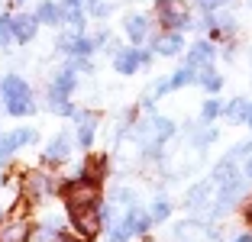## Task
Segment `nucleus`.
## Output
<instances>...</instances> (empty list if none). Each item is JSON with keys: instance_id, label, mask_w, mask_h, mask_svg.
Instances as JSON below:
<instances>
[{"instance_id": "f257e3e1", "label": "nucleus", "mask_w": 252, "mask_h": 242, "mask_svg": "<svg viewBox=\"0 0 252 242\" xmlns=\"http://www.w3.org/2000/svg\"><path fill=\"white\" fill-rule=\"evenodd\" d=\"M62 200H65L68 213L74 210H94V207H100V181H94V178H71V181L62 184Z\"/></svg>"}, {"instance_id": "f03ea898", "label": "nucleus", "mask_w": 252, "mask_h": 242, "mask_svg": "<svg viewBox=\"0 0 252 242\" xmlns=\"http://www.w3.org/2000/svg\"><path fill=\"white\" fill-rule=\"evenodd\" d=\"M158 20L165 30L181 32L185 26H191V13H188L185 0H158Z\"/></svg>"}, {"instance_id": "7ed1b4c3", "label": "nucleus", "mask_w": 252, "mask_h": 242, "mask_svg": "<svg viewBox=\"0 0 252 242\" xmlns=\"http://www.w3.org/2000/svg\"><path fill=\"white\" fill-rule=\"evenodd\" d=\"M71 226H74V233L81 236V239H94V236L100 233V226H104L100 207H94V210H74L71 213Z\"/></svg>"}, {"instance_id": "20e7f679", "label": "nucleus", "mask_w": 252, "mask_h": 242, "mask_svg": "<svg viewBox=\"0 0 252 242\" xmlns=\"http://www.w3.org/2000/svg\"><path fill=\"white\" fill-rule=\"evenodd\" d=\"M149 61H152V55L142 52V49H123V52L113 55V68H117L120 74H133L139 65H149Z\"/></svg>"}, {"instance_id": "39448f33", "label": "nucleus", "mask_w": 252, "mask_h": 242, "mask_svg": "<svg viewBox=\"0 0 252 242\" xmlns=\"http://www.w3.org/2000/svg\"><path fill=\"white\" fill-rule=\"evenodd\" d=\"M23 191H26L30 200H36V197H42V194L55 191V184L45 171H26V175H23Z\"/></svg>"}, {"instance_id": "423d86ee", "label": "nucleus", "mask_w": 252, "mask_h": 242, "mask_svg": "<svg viewBox=\"0 0 252 242\" xmlns=\"http://www.w3.org/2000/svg\"><path fill=\"white\" fill-rule=\"evenodd\" d=\"M30 236H32V226L23 216H10L0 226V242H30Z\"/></svg>"}, {"instance_id": "0eeeda50", "label": "nucleus", "mask_w": 252, "mask_h": 242, "mask_svg": "<svg viewBox=\"0 0 252 242\" xmlns=\"http://www.w3.org/2000/svg\"><path fill=\"white\" fill-rule=\"evenodd\" d=\"M68 155H71V136H68V132H59V136H52V139H49L42 158L49 161V165H59V161H65Z\"/></svg>"}, {"instance_id": "6e6552de", "label": "nucleus", "mask_w": 252, "mask_h": 242, "mask_svg": "<svg viewBox=\"0 0 252 242\" xmlns=\"http://www.w3.org/2000/svg\"><path fill=\"white\" fill-rule=\"evenodd\" d=\"M10 30H13L16 42H32V39H36V30H39V20L36 16H26V13L10 16Z\"/></svg>"}, {"instance_id": "1a4fd4ad", "label": "nucleus", "mask_w": 252, "mask_h": 242, "mask_svg": "<svg viewBox=\"0 0 252 242\" xmlns=\"http://www.w3.org/2000/svg\"><path fill=\"white\" fill-rule=\"evenodd\" d=\"M214 59H217V49L210 42H194L191 52H188V65H191L194 71H200V68H214Z\"/></svg>"}, {"instance_id": "9d476101", "label": "nucleus", "mask_w": 252, "mask_h": 242, "mask_svg": "<svg viewBox=\"0 0 252 242\" xmlns=\"http://www.w3.org/2000/svg\"><path fill=\"white\" fill-rule=\"evenodd\" d=\"M74 120H78V146L81 149H91L94 146V132H97V113H74Z\"/></svg>"}, {"instance_id": "9b49d317", "label": "nucleus", "mask_w": 252, "mask_h": 242, "mask_svg": "<svg viewBox=\"0 0 252 242\" xmlns=\"http://www.w3.org/2000/svg\"><path fill=\"white\" fill-rule=\"evenodd\" d=\"M123 30H126V36H129V42H133V45H142V42H146V36H149V20L142 13H129L123 20Z\"/></svg>"}, {"instance_id": "f8f14e48", "label": "nucleus", "mask_w": 252, "mask_h": 242, "mask_svg": "<svg viewBox=\"0 0 252 242\" xmlns=\"http://www.w3.org/2000/svg\"><path fill=\"white\" fill-rule=\"evenodd\" d=\"M30 84L20 78V74H7V78L0 81V97H3V103L7 100H16V97H30Z\"/></svg>"}, {"instance_id": "ddd939ff", "label": "nucleus", "mask_w": 252, "mask_h": 242, "mask_svg": "<svg viewBox=\"0 0 252 242\" xmlns=\"http://www.w3.org/2000/svg\"><path fill=\"white\" fill-rule=\"evenodd\" d=\"M181 45H185L181 32L168 30V32H162V36H156L152 49H156V55H165V59H171V55H178V52H181Z\"/></svg>"}, {"instance_id": "4468645a", "label": "nucleus", "mask_w": 252, "mask_h": 242, "mask_svg": "<svg viewBox=\"0 0 252 242\" xmlns=\"http://www.w3.org/2000/svg\"><path fill=\"white\" fill-rule=\"evenodd\" d=\"M36 139H39V132H36V129H30V126H23V129H13V132H7V136H0V142H3L10 152H16V149H23V146H32Z\"/></svg>"}, {"instance_id": "2eb2a0df", "label": "nucleus", "mask_w": 252, "mask_h": 242, "mask_svg": "<svg viewBox=\"0 0 252 242\" xmlns=\"http://www.w3.org/2000/svg\"><path fill=\"white\" fill-rule=\"evenodd\" d=\"M123 223L129 226V233H133V236H139V233H149V226H152V216H149L142 207H136V204H133L129 210H126Z\"/></svg>"}, {"instance_id": "dca6fc26", "label": "nucleus", "mask_w": 252, "mask_h": 242, "mask_svg": "<svg viewBox=\"0 0 252 242\" xmlns=\"http://www.w3.org/2000/svg\"><path fill=\"white\" fill-rule=\"evenodd\" d=\"M239 175H243V171L236 168V158H230V155H226V158H220V161H217L214 178H210V181H214V184H220V187H223V184H230L233 178H239Z\"/></svg>"}, {"instance_id": "f3484780", "label": "nucleus", "mask_w": 252, "mask_h": 242, "mask_svg": "<svg viewBox=\"0 0 252 242\" xmlns=\"http://www.w3.org/2000/svg\"><path fill=\"white\" fill-rule=\"evenodd\" d=\"M36 20L45 23V26H59V23H62V7L52 3V0H42L39 10H36Z\"/></svg>"}, {"instance_id": "a211bd4d", "label": "nucleus", "mask_w": 252, "mask_h": 242, "mask_svg": "<svg viewBox=\"0 0 252 242\" xmlns=\"http://www.w3.org/2000/svg\"><path fill=\"white\" fill-rule=\"evenodd\" d=\"M210 187H214V181H200V184H194L191 191H188V207H191V210H200V207L207 204V197H210Z\"/></svg>"}, {"instance_id": "6ab92c4d", "label": "nucleus", "mask_w": 252, "mask_h": 242, "mask_svg": "<svg viewBox=\"0 0 252 242\" xmlns=\"http://www.w3.org/2000/svg\"><path fill=\"white\" fill-rule=\"evenodd\" d=\"M7 113L10 117H30V113H36V100L30 97H16V100H7Z\"/></svg>"}, {"instance_id": "aec40b11", "label": "nucleus", "mask_w": 252, "mask_h": 242, "mask_svg": "<svg viewBox=\"0 0 252 242\" xmlns=\"http://www.w3.org/2000/svg\"><path fill=\"white\" fill-rule=\"evenodd\" d=\"M197 84H204L207 94H217V91L223 88V78L214 71V68H200V71H197Z\"/></svg>"}, {"instance_id": "412c9836", "label": "nucleus", "mask_w": 252, "mask_h": 242, "mask_svg": "<svg viewBox=\"0 0 252 242\" xmlns=\"http://www.w3.org/2000/svg\"><path fill=\"white\" fill-rule=\"evenodd\" d=\"M197 81V71H194L191 65H185V68H178V71L168 78V88L171 91H178V88H188V84H194Z\"/></svg>"}, {"instance_id": "4be33fe9", "label": "nucleus", "mask_w": 252, "mask_h": 242, "mask_svg": "<svg viewBox=\"0 0 252 242\" xmlns=\"http://www.w3.org/2000/svg\"><path fill=\"white\" fill-rule=\"evenodd\" d=\"M246 107H249V100H246V97H236V100H230L226 107H223V117L230 120V123H243Z\"/></svg>"}, {"instance_id": "5701e85b", "label": "nucleus", "mask_w": 252, "mask_h": 242, "mask_svg": "<svg viewBox=\"0 0 252 242\" xmlns=\"http://www.w3.org/2000/svg\"><path fill=\"white\" fill-rule=\"evenodd\" d=\"M220 113H223V107H220V100H217V97H207V100H204V107H200V120H204V123H214Z\"/></svg>"}, {"instance_id": "b1692460", "label": "nucleus", "mask_w": 252, "mask_h": 242, "mask_svg": "<svg viewBox=\"0 0 252 242\" xmlns=\"http://www.w3.org/2000/svg\"><path fill=\"white\" fill-rule=\"evenodd\" d=\"M104 171H107V161L104 158H88V168L81 171L84 178H94V181H100L104 178Z\"/></svg>"}, {"instance_id": "393cba45", "label": "nucleus", "mask_w": 252, "mask_h": 242, "mask_svg": "<svg viewBox=\"0 0 252 242\" xmlns=\"http://www.w3.org/2000/svg\"><path fill=\"white\" fill-rule=\"evenodd\" d=\"M168 213H171V204L158 197L156 204H152V210H149V216H152V223H162V220H168Z\"/></svg>"}, {"instance_id": "a878e982", "label": "nucleus", "mask_w": 252, "mask_h": 242, "mask_svg": "<svg viewBox=\"0 0 252 242\" xmlns=\"http://www.w3.org/2000/svg\"><path fill=\"white\" fill-rule=\"evenodd\" d=\"M88 7H91V16L100 20V16H107L113 10V3H110V0H88Z\"/></svg>"}, {"instance_id": "bb28decb", "label": "nucleus", "mask_w": 252, "mask_h": 242, "mask_svg": "<svg viewBox=\"0 0 252 242\" xmlns=\"http://www.w3.org/2000/svg\"><path fill=\"white\" fill-rule=\"evenodd\" d=\"M129 236H133V233H129V226H126V223L120 220L117 226H113L110 233H107V239H110V242H126V239H129Z\"/></svg>"}, {"instance_id": "cd10ccee", "label": "nucleus", "mask_w": 252, "mask_h": 242, "mask_svg": "<svg viewBox=\"0 0 252 242\" xmlns=\"http://www.w3.org/2000/svg\"><path fill=\"white\" fill-rule=\"evenodd\" d=\"M214 139H217V129H214V126H207V129H200L197 136H194V149H204V146H210Z\"/></svg>"}, {"instance_id": "c85d7f7f", "label": "nucleus", "mask_w": 252, "mask_h": 242, "mask_svg": "<svg viewBox=\"0 0 252 242\" xmlns=\"http://www.w3.org/2000/svg\"><path fill=\"white\" fill-rule=\"evenodd\" d=\"M10 39H13V30H10V16H0V49H7Z\"/></svg>"}, {"instance_id": "c756f323", "label": "nucleus", "mask_w": 252, "mask_h": 242, "mask_svg": "<svg viewBox=\"0 0 252 242\" xmlns=\"http://www.w3.org/2000/svg\"><path fill=\"white\" fill-rule=\"evenodd\" d=\"M197 3H200L204 10H207V13H214L217 7H223V3H230V0H197Z\"/></svg>"}, {"instance_id": "7c9ffc66", "label": "nucleus", "mask_w": 252, "mask_h": 242, "mask_svg": "<svg viewBox=\"0 0 252 242\" xmlns=\"http://www.w3.org/2000/svg\"><path fill=\"white\" fill-rule=\"evenodd\" d=\"M249 152H252V142H243V146H236L230 152V158H239V155H249Z\"/></svg>"}, {"instance_id": "2f4dec72", "label": "nucleus", "mask_w": 252, "mask_h": 242, "mask_svg": "<svg viewBox=\"0 0 252 242\" xmlns=\"http://www.w3.org/2000/svg\"><path fill=\"white\" fill-rule=\"evenodd\" d=\"M243 216H246V223H249V226H252V197L246 200V210H243Z\"/></svg>"}, {"instance_id": "473e14b6", "label": "nucleus", "mask_w": 252, "mask_h": 242, "mask_svg": "<svg viewBox=\"0 0 252 242\" xmlns=\"http://www.w3.org/2000/svg\"><path fill=\"white\" fill-rule=\"evenodd\" d=\"M10 155H13V152H10V149H7V146H3V142H0V165H3V161H7V158H10Z\"/></svg>"}, {"instance_id": "72a5a7b5", "label": "nucleus", "mask_w": 252, "mask_h": 242, "mask_svg": "<svg viewBox=\"0 0 252 242\" xmlns=\"http://www.w3.org/2000/svg\"><path fill=\"white\" fill-rule=\"evenodd\" d=\"M243 123L252 129V100H249V107H246V117H243Z\"/></svg>"}, {"instance_id": "f704fd0d", "label": "nucleus", "mask_w": 252, "mask_h": 242, "mask_svg": "<svg viewBox=\"0 0 252 242\" xmlns=\"http://www.w3.org/2000/svg\"><path fill=\"white\" fill-rule=\"evenodd\" d=\"M243 175H246V178H249V181H252V158L246 161V168H243Z\"/></svg>"}, {"instance_id": "c9c22d12", "label": "nucleus", "mask_w": 252, "mask_h": 242, "mask_svg": "<svg viewBox=\"0 0 252 242\" xmlns=\"http://www.w3.org/2000/svg\"><path fill=\"white\" fill-rule=\"evenodd\" d=\"M81 3H88V0H65V7H81Z\"/></svg>"}, {"instance_id": "e433bc0d", "label": "nucleus", "mask_w": 252, "mask_h": 242, "mask_svg": "<svg viewBox=\"0 0 252 242\" xmlns=\"http://www.w3.org/2000/svg\"><path fill=\"white\" fill-rule=\"evenodd\" d=\"M233 242H252V233H243L239 239H233Z\"/></svg>"}, {"instance_id": "4c0bfd02", "label": "nucleus", "mask_w": 252, "mask_h": 242, "mask_svg": "<svg viewBox=\"0 0 252 242\" xmlns=\"http://www.w3.org/2000/svg\"><path fill=\"white\" fill-rule=\"evenodd\" d=\"M13 3H23V0H13Z\"/></svg>"}, {"instance_id": "58836bf2", "label": "nucleus", "mask_w": 252, "mask_h": 242, "mask_svg": "<svg viewBox=\"0 0 252 242\" xmlns=\"http://www.w3.org/2000/svg\"><path fill=\"white\" fill-rule=\"evenodd\" d=\"M0 216H3V213H0Z\"/></svg>"}]
</instances>
